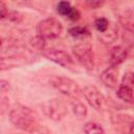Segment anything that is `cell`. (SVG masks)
Returning <instances> with one entry per match:
<instances>
[{
    "label": "cell",
    "instance_id": "obj_11",
    "mask_svg": "<svg viewBox=\"0 0 134 134\" xmlns=\"http://www.w3.org/2000/svg\"><path fill=\"white\" fill-rule=\"evenodd\" d=\"M70 106H71V110H72L73 114L79 119H83V118L86 117V115H87V107L85 106V104L79 97L70 99Z\"/></svg>",
    "mask_w": 134,
    "mask_h": 134
},
{
    "label": "cell",
    "instance_id": "obj_18",
    "mask_svg": "<svg viewBox=\"0 0 134 134\" xmlns=\"http://www.w3.org/2000/svg\"><path fill=\"white\" fill-rule=\"evenodd\" d=\"M133 83H134V81H133V72L132 71H127L124 74L122 79H121V84L120 85L133 88Z\"/></svg>",
    "mask_w": 134,
    "mask_h": 134
},
{
    "label": "cell",
    "instance_id": "obj_20",
    "mask_svg": "<svg viewBox=\"0 0 134 134\" xmlns=\"http://www.w3.org/2000/svg\"><path fill=\"white\" fill-rule=\"evenodd\" d=\"M8 16V9L6 7V5L0 1V20L6 18Z\"/></svg>",
    "mask_w": 134,
    "mask_h": 134
},
{
    "label": "cell",
    "instance_id": "obj_16",
    "mask_svg": "<svg viewBox=\"0 0 134 134\" xmlns=\"http://www.w3.org/2000/svg\"><path fill=\"white\" fill-rule=\"evenodd\" d=\"M109 26H110L109 20H108L107 18H105V17L97 18V19H95V21H94V27H95V29H96L98 32L105 34V32L109 29Z\"/></svg>",
    "mask_w": 134,
    "mask_h": 134
},
{
    "label": "cell",
    "instance_id": "obj_17",
    "mask_svg": "<svg viewBox=\"0 0 134 134\" xmlns=\"http://www.w3.org/2000/svg\"><path fill=\"white\" fill-rule=\"evenodd\" d=\"M45 44H46V41H45L44 39L40 38L39 36H36V37H34V38L30 40V45H31L35 49H37V50L43 51V50L45 49Z\"/></svg>",
    "mask_w": 134,
    "mask_h": 134
},
{
    "label": "cell",
    "instance_id": "obj_13",
    "mask_svg": "<svg viewBox=\"0 0 134 134\" xmlns=\"http://www.w3.org/2000/svg\"><path fill=\"white\" fill-rule=\"evenodd\" d=\"M21 64H22V62L18 57H14V58L0 57V71L6 70V69H9V68H14V67L19 66Z\"/></svg>",
    "mask_w": 134,
    "mask_h": 134
},
{
    "label": "cell",
    "instance_id": "obj_12",
    "mask_svg": "<svg viewBox=\"0 0 134 134\" xmlns=\"http://www.w3.org/2000/svg\"><path fill=\"white\" fill-rule=\"evenodd\" d=\"M117 96L119 99L128 104H133V88L119 85L117 89Z\"/></svg>",
    "mask_w": 134,
    "mask_h": 134
},
{
    "label": "cell",
    "instance_id": "obj_19",
    "mask_svg": "<svg viewBox=\"0 0 134 134\" xmlns=\"http://www.w3.org/2000/svg\"><path fill=\"white\" fill-rule=\"evenodd\" d=\"M31 134H53V133H52L51 131H49L46 127L39 125V126L31 132Z\"/></svg>",
    "mask_w": 134,
    "mask_h": 134
},
{
    "label": "cell",
    "instance_id": "obj_10",
    "mask_svg": "<svg viewBox=\"0 0 134 134\" xmlns=\"http://www.w3.org/2000/svg\"><path fill=\"white\" fill-rule=\"evenodd\" d=\"M57 10L61 16H64V17L68 18L69 20H72V21H76L81 17V14H80L79 9L73 7L71 5V3L68 2V1L59 2L58 5H57Z\"/></svg>",
    "mask_w": 134,
    "mask_h": 134
},
{
    "label": "cell",
    "instance_id": "obj_3",
    "mask_svg": "<svg viewBox=\"0 0 134 134\" xmlns=\"http://www.w3.org/2000/svg\"><path fill=\"white\" fill-rule=\"evenodd\" d=\"M36 30L37 36L46 41L59 38L63 32V25L55 18H47L38 23Z\"/></svg>",
    "mask_w": 134,
    "mask_h": 134
},
{
    "label": "cell",
    "instance_id": "obj_23",
    "mask_svg": "<svg viewBox=\"0 0 134 134\" xmlns=\"http://www.w3.org/2000/svg\"><path fill=\"white\" fill-rule=\"evenodd\" d=\"M2 44H3V41H2V39H1V37H0V48L2 47Z\"/></svg>",
    "mask_w": 134,
    "mask_h": 134
},
{
    "label": "cell",
    "instance_id": "obj_24",
    "mask_svg": "<svg viewBox=\"0 0 134 134\" xmlns=\"http://www.w3.org/2000/svg\"><path fill=\"white\" fill-rule=\"evenodd\" d=\"M16 134H24V133H16Z\"/></svg>",
    "mask_w": 134,
    "mask_h": 134
},
{
    "label": "cell",
    "instance_id": "obj_7",
    "mask_svg": "<svg viewBox=\"0 0 134 134\" xmlns=\"http://www.w3.org/2000/svg\"><path fill=\"white\" fill-rule=\"evenodd\" d=\"M82 94L84 95L85 99L87 103L96 111H100L105 108L106 105V98L104 94L95 87L92 85L86 86L82 90Z\"/></svg>",
    "mask_w": 134,
    "mask_h": 134
},
{
    "label": "cell",
    "instance_id": "obj_5",
    "mask_svg": "<svg viewBox=\"0 0 134 134\" xmlns=\"http://www.w3.org/2000/svg\"><path fill=\"white\" fill-rule=\"evenodd\" d=\"M42 52L46 59L60 65L61 67L66 68V69L71 70V71L76 70V68H75L76 66H75V62H74L73 58L69 53H67L66 51H64L62 49L48 48V49H44Z\"/></svg>",
    "mask_w": 134,
    "mask_h": 134
},
{
    "label": "cell",
    "instance_id": "obj_22",
    "mask_svg": "<svg viewBox=\"0 0 134 134\" xmlns=\"http://www.w3.org/2000/svg\"><path fill=\"white\" fill-rule=\"evenodd\" d=\"M8 89H9L8 83H7V82H4V81H1V82H0V90L3 91V92H5V91H7Z\"/></svg>",
    "mask_w": 134,
    "mask_h": 134
},
{
    "label": "cell",
    "instance_id": "obj_15",
    "mask_svg": "<svg viewBox=\"0 0 134 134\" xmlns=\"http://www.w3.org/2000/svg\"><path fill=\"white\" fill-rule=\"evenodd\" d=\"M69 34L73 38L84 39V40H85L86 37H89L90 36V31L88 30L87 27H84V26H75V27H72V28L69 29Z\"/></svg>",
    "mask_w": 134,
    "mask_h": 134
},
{
    "label": "cell",
    "instance_id": "obj_8",
    "mask_svg": "<svg viewBox=\"0 0 134 134\" xmlns=\"http://www.w3.org/2000/svg\"><path fill=\"white\" fill-rule=\"evenodd\" d=\"M100 81L102 83L108 87V88H116L118 84V68L110 66L106 68L102 73H100Z\"/></svg>",
    "mask_w": 134,
    "mask_h": 134
},
{
    "label": "cell",
    "instance_id": "obj_2",
    "mask_svg": "<svg viewBox=\"0 0 134 134\" xmlns=\"http://www.w3.org/2000/svg\"><path fill=\"white\" fill-rule=\"evenodd\" d=\"M72 53L76 61L88 71L93 70L94 68V52L92 49V45L88 41H82L75 44L72 47Z\"/></svg>",
    "mask_w": 134,
    "mask_h": 134
},
{
    "label": "cell",
    "instance_id": "obj_21",
    "mask_svg": "<svg viewBox=\"0 0 134 134\" xmlns=\"http://www.w3.org/2000/svg\"><path fill=\"white\" fill-rule=\"evenodd\" d=\"M103 4H104L103 1H88V2H87V5H88L90 8H93V9L100 7Z\"/></svg>",
    "mask_w": 134,
    "mask_h": 134
},
{
    "label": "cell",
    "instance_id": "obj_14",
    "mask_svg": "<svg viewBox=\"0 0 134 134\" xmlns=\"http://www.w3.org/2000/svg\"><path fill=\"white\" fill-rule=\"evenodd\" d=\"M84 133L85 134H106L104 128L94 121H88L84 125Z\"/></svg>",
    "mask_w": 134,
    "mask_h": 134
},
{
    "label": "cell",
    "instance_id": "obj_4",
    "mask_svg": "<svg viewBox=\"0 0 134 134\" xmlns=\"http://www.w3.org/2000/svg\"><path fill=\"white\" fill-rule=\"evenodd\" d=\"M51 85L59 90L62 94L66 95L70 99L77 98L81 93L80 86L75 81L67 76H52L50 79Z\"/></svg>",
    "mask_w": 134,
    "mask_h": 134
},
{
    "label": "cell",
    "instance_id": "obj_6",
    "mask_svg": "<svg viewBox=\"0 0 134 134\" xmlns=\"http://www.w3.org/2000/svg\"><path fill=\"white\" fill-rule=\"evenodd\" d=\"M43 111L45 115L53 121L62 120L67 114V106L65 102L59 97L48 99L43 105Z\"/></svg>",
    "mask_w": 134,
    "mask_h": 134
},
{
    "label": "cell",
    "instance_id": "obj_1",
    "mask_svg": "<svg viewBox=\"0 0 134 134\" xmlns=\"http://www.w3.org/2000/svg\"><path fill=\"white\" fill-rule=\"evenodd\" d=\"M9 120L16 128L30 133L40 125L36 111L24 105H16L9 111Z\"/></svg>",
    "mask_w": 134,
    "mask_h": 134
},
{
    "label": "cell",
    "instance_id": "obj_9",
    "mask_svg": "<svg viewBox=\"0 0 134 134\" xmlns=\"http://www.w3.org/2000/svg\"><path fill=\"white\" fill-rule=\"evenodd\" d=\"M129 50L125 45L114 46L110 53V66L117 67L121 63H124L128 58Z\"/></svg>",
    "mask_w": 134,
    "mask_h": 134
}]
</instances>
